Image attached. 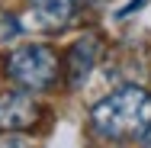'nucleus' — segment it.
<instances>
[{"label":"nucleus","instance_id":"nucleus-1","mask_svg":"<svg viewBox=\"0 0 151 148\" xmlns=\"http://www.w3.org/2000/svg\"><path fill=\"white\" fill-rule=\"evenodd\" d=\"M93 129L106 139H125L151 126V93L142 87H119L90 110Z\"/></svg>","mask_w":151,"mask_h":148},{"label":"nucleus","instance_id":"nucleus-2","mask_svg":"<svg viewBox=\"0 0 151 148\" xmlns=\"http://www.w3.org/2000/svg\"><path fill=\"white\" fill-rule=\"evenodd\" d=\"M10 77L26 90H48L58 77V58L48 45H19L6 58Z\"/></svg>","mask_w":151,"mask_h":148},{"label":"nucleus","instance_id":"nucleus-3","mask_svg":"<svg viewBox=\"0 0 151 148\" xmlns=\"http://www.w3.org/2000/svg\"><path fill=\"white\" fill-rule=\"evenodd\" d=\"M39 119V106L29 93H10L0 100V129L6 132H19V129H29Z\"/></svg>","mask_w":151,"mask_h":148},{"label":"nucleus","instance_id":"nucleus-4","mask_svg":"<svg viewBox=\"0 0 151 148\" xmlns=\"http://www.w3.org/2000/svg\"><path fill=\"white\" fill-rule=\"evenodd\" d=\"M32 13L39 16V26L45 29H61L71 19V0H29Z\"/></svg>","mask_w":151,"mask_h":148},{"label":"nucleus","instance_id":"nucleus-5","mask_svg":"<svg viewBox=\"0 0 151 148\" xmlns=\"http://www.w3.org/2000/svg\"><path fill=\"white\" fill-rule=\"evenodd\" d=\"M96 64V39H81L71 48V84H81Z\"/></svg>","mask_w":151,"mask_h":148},{"label":"nucleus","instance_id":"nucleus-6","mask_svg":"<svg viewBox=\"0 0 151 148\" xmlns=\"http://www.w3.org/2000/svg\"><path fill=\"white\" fill-rule=\"evenodd\" d=\"M0 148H29V145H26V142H3Z\"/></svg>","mask_w":151,"mask_h":148},{"label":"nucleus","instance_id":"nucleus-7","mask_svg":"<svg viewBox=\"0 0 151 148\" xmlns=\"http://www.w3.org/2000/svg\"><path fill=\"white\" fill-rule=\"evenodd\" d=\"M142 145H145V148H151V126L145 129V139H142Z\"/></svg>","mask_w":151,"mask_h":148}]
</instances>
